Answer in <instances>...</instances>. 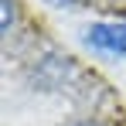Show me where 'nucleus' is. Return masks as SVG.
I'll return each instance as SVG.
<instances>
[{
    "instance_id": "obj_1",
    "label": "nucleus",
    "mask_w": 126,
    "mask_h": 126,
    "mask_svg": "<svg viewBox=\"0 0 126 126\" xmlns=\"http://www.w3.org/2000/svg\"><path fill=\"white\" fill-rule=\"evenodd\" d=\"M75 75H79V65L65 51H44L27 65V82L38 92H62Z\"/></svg>"
},
{
    "instance_id": "obj_2",
    "label": "nucleus",
    "mask_w": 126,
    "mask_h": 126,
    "mask_svg": "<svg viewBox=\"0 0 126 126\" xmlns=\"http://www.w3.org/2000/svg\"><path fill=\"white\" fill-rule=\"evenodd\" d=\"M85 41L106 55H126V24H92Z\"/></svg>"
},
{
    "instance_id": "obj_3",
    "label": "nucleus",
    "mask_w": 126,
    "mask_h": 126,
    "mask_svg": "<svg viewBox=\"0 0 126 126\" xmlns=\"http://www.w3.org/2000/svg\"><path fill=\"white\" fill-rule=\"evenodd\" d=\"M10 21H14V3L10 0H0V31L10 34Z\"/></svg>"
},
{
    "instance_id": "obj_4",
    "label": "nucleus",
    "mask_w": 126,
    "mask_h": 126,
    "mask_svg": "<svg viewBox=\"0 0 126 126\" xmlns=\"http://www.w3.org/2000/svg\"><path fill=\"white\" fill-rule=\"evenodd\" d=\"M51 7H79V3H85V0H48Z\"/></svg>"
},
{
    "instance_id": "obj_5",
    "label": "nucleus",
    "mask_w": 126,
    "mask_h": 126,
    "mask_svg": "<svg viewBox=\"0 0 126 126\" xmlns=\"http://www.w3.org/2000/svg\"><path fill=\"white\" fill-rule=\"evenodd\" d=\"M68 126H106V123H99V119H75V123H68Z\"/></svg>"
}]
</instances>
